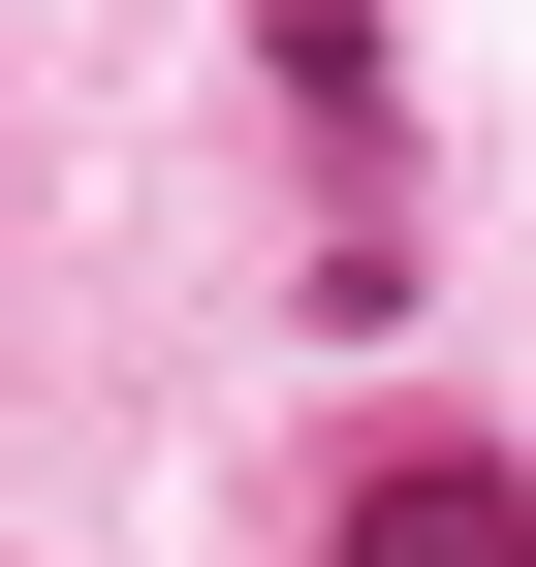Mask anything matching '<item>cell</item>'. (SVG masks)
<instances>
[{
	"instance_id": "obj_2",
	"label": "cell",
	"mask_w": 536,
	"mask_h": 567,
	"mask_svg": "<svg viewBox=\"0 0 536 567\" xmlns=\"http://www.w3.org/2000/svg\"><path fill=\"white\" fill-rule=\"evenodd\" d=\"M411 284H442L411 252V158H348V189H316V316H411Z\"/></svg>"
},
{
	"instance_id": "obj_1",
	"label": "cell",
	"mask_w": 536,
	"mask_h": 567,
	"mask_svg": "<svg viewBox=\"0 0 536 567\" xmlns=\"http://www.w3.org/2000/svg\"><path fill=\"white\" fill-rule=\"evenodd\" d=\"M316 567H536V473H505V442H379Z\"/></svg>"
}]
</instances>
